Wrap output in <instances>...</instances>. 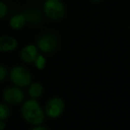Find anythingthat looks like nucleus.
Listing matches in <instances>:
<instances>
[{
  "label": "nucleus",
  "mask_w": 130,
  "mask_h": 130,
  "mask_svg": "<svg viewBox=\"0 0 130 130\" xmlns=\"http://www.w3.org/2000/svg\"><path fill=\"white\" fill-rule=\"evenodd\" d=\"M38 46L42 52L52 53L57 48L58 45V39L57 37L53 33H46V34L42 35L38 39Z\"/></svg>",
  "instance_id": "20e7f679"
},
{
  "label": "nucleus",
  "mask_w": 130,
  "mask_h": 130,
  "mask_svg": "<svg viewBox=\"0 0 130 130\" xmlns=\"http://www.w3.org/2000/svg\"><path fill=\"white\" fill-rule=\"evenodd\" d=\"M44 13L51 20H61L65 14V6L61 0H45L44 3Z\"/></svg>",
  "instance_id": "f03ea898"
},
{
  "label": "nucleus",
  "mask_w": 130,
  "mask_h": 130,
  "mask_svg": "<svg viewBox=\"0 0 130 130\" xmlns=\"http://www.w3.org/2000/svg\"><path fill=\"white\" fill-rule=\"evenodd\" d=\"M6 75H7V70L4 66L0 65V82L6 78Z\"/></svg>",
  "instance_id": "2eb2a0df"
},
{
  "label": "nucleus",
  "mask_w": 130,
  "mask_h": 130,
  "mask_svg": "<svg viewBox=\"0 0 130 130\" xmlns=\"http://www.w3.org/2000/svg\"><path fill=\"white\" fill-rule=\"evenodd\" d=\"M12 82L18 87H25L31 82V74L23 66H16L10 73Z\"/></svg>",
  "instance_id": "7ed1b4c3"
},
{
  "label": "nucleus",
  "mask_w": 130,
  "mask_h": 130,
  "mask_svg": "<svg viewBox=\"0 0 130 130\" xmlns=\"http://www.w3.org/2000/svg\"><path fill=\"white\" fill-rule=\"evenodd\" d=\"M26 22H27V21H26L25 17L22 13L15 14L10 20V26H11L12 29L18 30V29H22L25 26Z\"/></svg>",
  "instance_id": "1a4fd4ad"
},
{
  "label": "nucleus",
  "mask_w": 130,
  "mask_h": 130,
  "mask_svg": "<svg viewBox=\"0 0 130 130\" xmlns=\"http://www.w3.org/2000/svg\"><path fill=\"white\" fill-rule=\"evenodd\" d=\"M43 91V87L39 83H33L29 88V94L32 99H37L42 95Z\"/></svg>",
  "instance_id": "9b49d317"
},
{
  "label": "nucleus",
  "mask_w": 130,
  "mask_h": 130,
  "mask_svg": "<svg viewBox=\"0 0 130 130\" xmlns=\"http://www.w3.org/2000/svg\"><path fill=\"white\" fill-rule=\"evenodd\" d=\"M92 2H100V1H102V0H91Z\"/></svg>",
  "instance_id": "a211bd4d"
},
{
  "label": "nucleus",
  "mask_w": 130,
  "mask_h": 130,
  "mask_svg": "<svg viewBox=\"0 0 130 130\" xmlns=\"http://www.w3.org/2000/svg\"><path fill=\"white\" fill-rule=\"evenodd\" d=\"M18 45V42L13 37L2 36L0 37V52L13 51Z\"/></svg>",
  "instance_id": "6e6552de"
},
{
  "label": "nucleus",
  "mask_w": 130,
  "mask_h": 130,
  "mask_svg": "<svg viewBox=\"0 0 130 130\" xmlns=\"http://www.w3.org/2000/svg\"><path fill=\"white\" fill-rule=\"evenodd\" d=\"M35 64H36V66H37L38 69L43 70L44 67H45V58H44L42 55H39V54H38V57H37V59H36V61H35Z\"/></svg>",
  "instance_id": "ddd939ff"
},
{
  "label": "nucleus",
  "mask_w": 130,
  "mask_h": 130,
  "mask_svg": "<svg viewBox=\"0 0 130 130\" xmlns=\"http://www.w3.org/2000/svg\"><path fill=\"white\" fill-rule=\"evenodd\" d=\"M21 112L24 119L29 124L38 126L45 120V112L36 99L29 100L24 103Z\"/></svg>",
  "instance_id": "f257e3e1"
},
{
  "label": "nucleus",
  "mask_w": 130,
  "mask_h": 130,
  "mask_svg": "<svg viewBox=\"0 0 130 130\" xmlns=\"http://www.w3.org/2000/svg\"><path fill=\"white\" fill-rule=\"evenodd\" d=\"M10 115V109L5 103H0V120L4 121Z\"/></svg>",
  "instance_id": "f8f14e48"
},
{
  "label": "nucleus",
  "mask_w": 130,
  "mask_h": 130,
  "mask_svg": "<svg viewBox=\"0 0 130 130\" xmlns=\"http://www.w3.org/2000/svg\"><path fill=\"white\" fill-rule=\"evenodd\" d=\"M22 14L24 15L26 21L27 22H29L31 23H39L41 22V14L38 11L35 9H29L25 11L24 13H22Z\"/></svg>",
  "instance_id": "9d476101"
},
{
  "label": "nucleus",
  "mask_w": 130,
  "mask_h": 130,
  "mask_svg": "<svg viewBox=\"0 0 130 130\" xmlns=\"http://www.w3.org/2000/svg\"><path fill=\"white\" fill-rule=\"evenodd\" d=\"M6 128V124L3 120H0V130H4Z\"/></svg>",
  "instance_id": "f3484780"
},
{
  "label": "nucleus",
  "mask_w": 130,
  "mask_h": 130,
  "mask_svg": "<svg viewBox=\"0 0 130 130\" xmlns=\"http://www.w3.org/2000/svg\"><path fill=\"white\" fill-rule=\"evenodd\" d=\"M8 13V7L4 2L0 1V19L4 18Z\"/></svg>",
  "instance_id": "4468645a"
},
{
  "label": "nucleus",
  "mask_w": 130,
  "mask_h": 130,
  "mask_svg": "<svg viewBox=\"0 0 130 130\" xmlns=\"http://www.w3.org/2000/svg\"><path fill=\"white\" fill-rule=\"evenodd\" d=\"M64 110V102L61 98L54 97L50 99L45 105V114L47 117L56 119L60 117Z\"/></svg>",
  "instance_id": "39448f33"
},
{
  "label": "nucleus",
  "mask_w": 130,
  "mask_h": 130,
  "mask_svg": "<svg viewBox=\"0 0 130 130\" xmlns=\"http://www.w3.org/2000/svg\"><path fill=\"white\" fill-rule=\"evenodd\" d=\"M31 130H47V128H45V126H38L36 127L32 128Z\"/></svg>",
  "instance_id": "dca6fc26"
},
{
  "label": "nucleus",
  "mask_w": 130,
  "mask_h": 130,
  "mask_svg": "<svg viewBox=\"0 0 130 130\" xmlns=\"http://www.w3.org/2000/svg\"><path fill=\"white\" fill-rule=\"evenodd\" d=\"M38 55V49L33 45H26L21 51V58L24 62L27 63L35 62Z\"/></svg>",
  "instance_id": "0eeeda50"
},
{
  "label": "nucleus",
  "mask_w": 130,
  "mask_h": 130,
  "mask_svg": "<svg viewBox=\"0 0 130 130\" xmlns=\"http://www.w3.org/2000/svg\"><path fill=\"white\" fill-rule=\"evenodd\" d=\"M5 101L10 104H19L24 99V93L18 87H8L3 94Z\"/></svg>",
  "instance_id": "423d86ee"
}]
</instances>
